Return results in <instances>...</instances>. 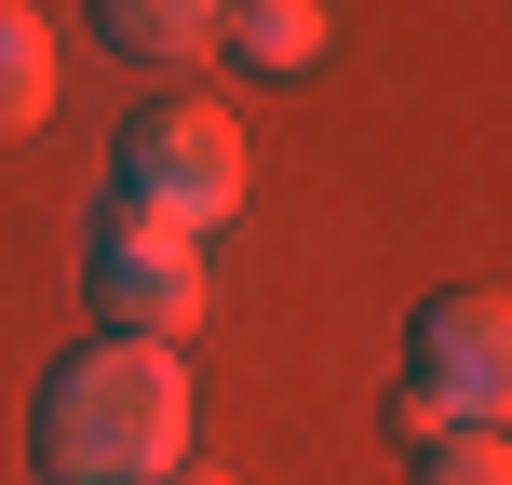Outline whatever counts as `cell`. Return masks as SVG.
<instances>
[{
  "instance_id": "obj_1",
  "label": "cell",
  "mask_w": 512,
  "mask_h": 485,
  "mask_svg": "<svg viewBox=\"0 0 512 485\" xmlns=\"http://www.w3.org/2000/svg\"><path fill=\"white\" fill-rule=\"evenodd\" d=\"M54 485H162L189 459V364L149 351V337H95L41 378V418H27Z\"/></svg>"
},
{
  "instance_id": "obj_2",
  "label": "cell",
  "mask_w": 512,
  "mask_h": 485,
  "mask_svg": "<svg viewBox=\"0 0 512 485\" xmlns=\"http://www.w3.org/2000/svg\"><path fill=\"white\" fill-rule=\"evenodd\" d=\"M122 216H149V230H230L243 216V122L216 95H162V108H135V135H122Z\"/></svg>"
},
{
  "instance_id": "obj_3",
  "label": "cell",
  "mask_w": 512,
  "mask_h": 485,
  "mask_svg": "<svg viewBox=\"0 0 512 485\" xmlns=\"http://www.w3.org/2000/svg\"><path fill=\"white\" fill-rule=\"evenodd\" d=\"M512 391V324L499 297H432L405 324V432H459V418H499Z\"/></svg>"
},
{
  "instance_id": "obj_4",
  "label": "cell",
  "mask_w": 512,
  "mask_h": 485,
  "mask_svg": "<svg viewBox=\"0 0 512 485\" xmlns=\"http://www.w3.org/2000/svg\"><path fill=\"white\" fill-rule=\"evenodd\" d=\"M95 310H108V337L176 351V337L216 310L203 243H189V230H149V216H108V230H95Z\"/></svg>"
},
{
  "instance_id": "obj_5",
  "label": "cell",
  "mask_w": 512,
  "mask_h": 485,
  "mask_svg": "<svg viewBox=\"0 0 512 485\" xmlns=\"http://www.w3.org/2000/svg\"><path fill=\"white\" fill-rule=\"evenodd\" d=\"M95 27L135 68H203V54L230 41V0H95Z\"/></svg>"
},
{
  "instance_id": "obj_6",
  "label": "cell",
  "mask_w": 512,
  "mask_h": 485,
  "mask_svg": "<svg viewBox=\"0 0 512 485\" xmlns=\"http://www.w3.org/2000/svg\"><path fill=\"white\" fill-rule=\"evenodd\" d=\"M41 122H54V27L0 0V135H41Z\"/></svg>"
},
{
  "instance_id": "obj_7",
  "label": "cell",
  "mask_w": 512,
  "mask_h": 485,
  "mask_svg": "<svg viewBox=\"0 0 512 485\" xmlns=\"http://www.w3.org/2000/svg\"><path fill=\"white\" fill-rule=\"evenodd\" d=\"M230 54L243 68H310L324 54V0H230Z\"/></svg>"
},
{
  "instance_id": "obj_8",
  "label": "cell",
  "mask_w": 512,
  "mask_h": 485,
  "mask_svg": "<svg viewBox=\"0 0 512 485\" xmlns=\"http://www.w3.org/2000/svg\"><path fill=\"white\" fill-rule=\"evenodd\" d=\"M418 485H512L499 418H459V432H418Z\"/></svg>"
},
{
  "instance_id": "obj_9",
  "label": "cell",
  "mask_w": 512,
  "mask_h": 485,
  "mask_svg": "<svg viewBox=\"0 0 512 485\" xmlns=\"http://www.w3.org/2000/svg\"><path fill=\"white\" fill-rule=\"evenodd\" d=\"M162 485H230V472H162Z\"/></svg>"
}]
</instances>
